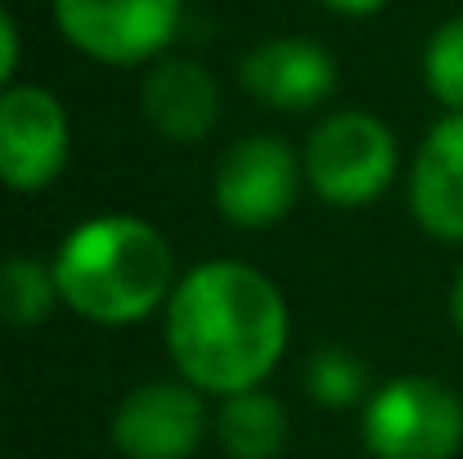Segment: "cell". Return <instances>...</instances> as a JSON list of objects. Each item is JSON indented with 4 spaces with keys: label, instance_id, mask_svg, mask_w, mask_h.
<instances>
[{
    "label": "cell",
    "instance_id": "2",
    "mask_svg": "<svg viewBox=\"0 0 463 459\" xmlns=\"http://www.w3.org/2000/svg\"><path fill=\"white\" fill-rule=\"evenodd\" d=\"M50 271L59 302L99 329L145 324L180 280L166 234L136 212H104L72 225L59 239Z\"/></svg>",
    "mask_w": 463,
    "mask_h": 459
},
{
    "label": "cell",
    "instance_id": "13",
    "mask_svg": "<svg viewBox=\"0 0 463 459\" xmlns=\"http://www.w3.org/2000/svg\"><path fill=\"white\" fill-rule=\"evenodd\" d=\"M59 284L50 262L36 257H5L0 262V324L36 329L59 311Z\"/></svg>",
    "mask_w": 463,
    "mask_h": 459
},
{
    "label": "cell",
    "instance_id": "3",
    "mask_svg": "<svg viewBox=\"0 0 463 459\" xmlns=\"http://www.w3.org/2000/svg\"><path fill=\"white\" fill-rule=\"evenodd\" d=\"M302 171H307V189L319 203L342 212L369 207L401 176L396 131L364 109H337L324 122H315V131L307 136Z\"/></svg>",
    "mask_w": 463,
    "mask_h": 459
},
{
    "label": "cell",
    "instance_id": "9",
    "mask_svg": "<svg viewBox=\"0 0 463 459\" xmlns=\"http://www.w3.org/2000/svg\"><path fill=\"white\" fill-rule=\"evenodd\" d=\"M239 86L275 113H310L337 91V59L310 36H270L239 59Z\"/></svg>",
    "mask_w": 463,
    "mask_h": 459
},
{
    "label": "cell",
    "instance_id": "15",
    "mask_svg": "<svg viewBox=\"0 0 463 459\" xmlns=\"http://www.w3.org/2000/svg\"><path fill=\"white\" fill-rule=\"evenodd\" d=\"M423 86L446 109L463 113V14L446 18L423 45Z\"/></svg>",
    "mask_w": 463,
    "mask_h": 459
},
{
    "label": "cell",
    "instance_id": "10",
    "mask_svg": "<svg viewBox=\"0 0 463 459\" xmlns=\"http://www.w3.org/2000/svg\"><path fill=\"white\" fill-rule=\"evenodd\" d=\"M405 203L428 239L463 248V113L428 127L405 171Z\"/></svg>",
    "mask_w": 463,
    "mask_h": 459
},
{
    "label": "cell",
    "instance_id": "16",
    "mask_svg": "<svg viewBox=\"0 0 463 459\" xmlns=\"http://www.w3.org/2000/svg\"><path fill=\"white\" fill-rule=\"evenodd\" d=\"M18 59H23V41H18V23L9 18V9L0 5V95L14 86V72H18Z\"/></svg>",
    "mask_w": 463,
    "mask_h": 459
},
{
    "label": "cell",
    "instance_id": "1",
    "mask_svg": "<svg viewBox=\"0 0 463 459\" xmlns=\"http://www.w3.org/2000/svg\"><path fill=\"white\" fill-rule=\"evenodd\" d=\"M288 333L279 284L239 257L189 266L162 306V342L175 378L216 401L266 387L288 351Z\"/></svg>",
    "mask_w": 463,
    "mask_h": 459
},
{
    "label": "cell",
    "instance_id": "4",
    "mask_svg": "<svg viewBox=\"0 0 463 459\" xmlns=\"http://www.w3.org/2000/svg\"><path fill=\"white\" fill-rule=\"evenodd\" d=\"M360 442L373 459H455L463 451L459 392L432 374H401L369 392Z\"/></svg>",
    "mask_w": 463,
    "mask_h": 459
},
{
    "label": "cell",
    "instance_id": "7",
    "mask_svg": "<svg viewBox=\"0 0 463 459\" xmlns=\"http://www.w3.org/2000/svg\"><path fill=\"white\" fill-rule=\"evenodd\" d=\"M72 158V122L54 91L14 81L0 95V185L14 194L50 189Z\"/></svg>",
    "mask_w": 463,
    "mask_h": 459
},
{
    "label": "cell",
    "instance_id": "11",
    "mask_svg": "<svg viewBox=\"0 0 463 459\" xmlns=\"http://www.w3.org/2000/svg\"><path fill=\"white\" fill-rule=\"evenodd\" d=\"M140 113L166 145H203L221 122V81L189 54H162L140 77Z\"/></svg>",
    "mask_w": 463,
    "mask_h": 459
},
{
    "label": "cell",
    "instance_id": "12",
    "mask_svg": "<svg viewBox=\"0 0 463 459\" xmlns=\"http://www.w3.org/2000/svg\"><path fill=\"white\" fill-rule=\"evenodd\" d=\"M212 433L225 459H279L288 446V410L275 392L248 387V392L221 397L212 415Z\"/></svg>",
    "mask_w": 463,
    "mask_h": 459
},
{
    "label": "cell",
    "instance_id": "5",
    "mask_svg": "<svg viewBox=\"0 0 463 459\" xmlns=\"http://www.w3.org/2000/svg\"><path fill=\"white\" fill-rule=\"evenodd\" d=\"M59 36L104 68H149L184 23V0H50Z\"/></svg>",
    "mask_w": 463,
    "mask_h": 459
},
{
    "label": "cell",
    "instance_id": "8",
    "mask_svg": "<svg viewBox=\"0 0 463 459\" xmlns=\"http://www.w3.org/2000/svg\"><path fill=\"white\" fill-rule=\"evenodd\" d=\"M207 397L184 378L136 383L109 424L122 459H194L207 437Z\"/></svg>",
    "mask_w": 463,
    "mask_h": 459
},
{
    "label": "cell",
    "instance_id": "17",
    "mask_svg": "<svg viewBox=\"0 0 463 459\" xmlns=\"http://www.w3.org/2000/svg\"><path fill=\"white\" fill-rule=\"evenodd\" d=\"M319 5H328V9L342 14V18H369V14L387 9L392 0H319Z\"/></svg>",
    "mask_w": 463,
    "mask_h": 459
},
{
    "label": "cell",
    "instance_id": "14",
    "mask_svg": "<svg viewBox=\"0 0 463 459\" xmlns=\"http://www.w3.org/2000/svg\"><path fill=\"white\" fill-rule=\"evenodd\" d=\"M307 392L324 410H351L369 401V369L355 351L346 347H319L307 360Z\"/></svg>",
    "mask_w": 463,
    "mask_h": 459
},
{
    "label": "cell",
    "instance_id": "18",
    "mask_svg": "<svg viewBox=\"0 0 463 459\" xmlns=\"http://www.w3.org/2000/svg\"><path fill=\"white\" fill-rule=\"evenodd\" d=\"M450 324H455V333L463 338V262H459V271H455V280H450Z\"/></svg>",
    "mask_w": 463,
    "mask_h": 459
},
{
    "label": "cell",
    "instance_id": "6",
    "mask_svg": "<svg viewBox=\"0 0 463 459\" xmlns=\"http://www.w3.org/2000/svg\"><path fill=\"white\" fill-rule=\"evenodd\" d=\"M307 171L302 153L284 136H243L216 158L212 171V203L221 221L234 230H270L279 225L302 198Z\"/></svg>",
    "mask_w": 463,
    "mask_h": 459
}]
</instances>
